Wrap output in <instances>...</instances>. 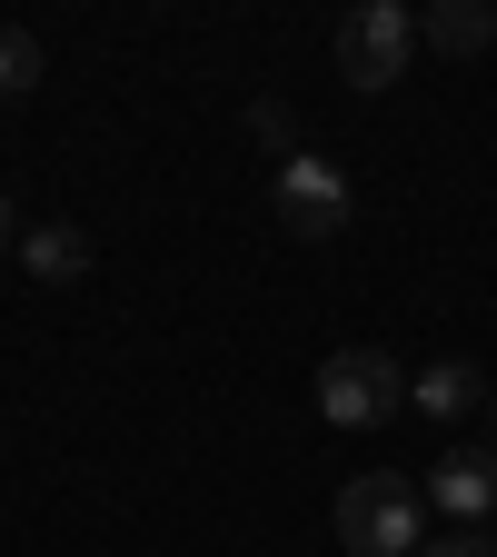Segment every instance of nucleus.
I'll return each instance as SVG.
<instances>
[{"label": "nucleus", "instance_id": "obj_2", "mask_svg": "<svg viewBox=\"0 0 497 557\" xmlns=\"http://www.w3.org/2000/svg\"><path fill=\"white\" fill-rule=\"evenodd\" d=\"M398 408H408V369L388 348H338L319 369V418L328 429H388Z\"/></svg>", "mask_w": 497, "mask_h": 557}, {"label": "nucleus", "instance_id": "obj_5", "mask_svg": "<svg viewBox=\"0 0 497 557\" xmlns=\"http://www.w3.org/2000/svg\"><path fill=\"white\" fill-rule=\"evenodd\" d=\"M418 487H428V508H448L458 528H477V518L497 508V448H448Z\"/></svg>", "mask_w": 497, "mask_h": 557}, {"label": "nucleus", "instance_id": "obj_10", "mask_svg": "<svg viewBox=\"0 0 497 557\" xmlns=\"http://www.w3.org/2000/svg\"><path fill=\"white\" fill-rule=\"evenodd\" d=\"M249 139H259V150H278V160H299V120L278 110V100H249Z\"/></svg>", "mask_w": 497, "mask_h": 557}, {"label": "nucleus", "instance_id": "obj_4", "mask_svg": "<svg viewBox=\"0 0 497 557\" xmlns=\"http://www.w3.org/2000/svg\"><path fill=\"white\" fill-rule=\"evenodd\" d=\"M269 220L289 230V239H338V230H348V180H338V160H319V150L278 160V180H269Z\"/></svg>", "mask_w": 497, "mask_h": 557}, {"label": "nucleus", "instance_id": "obj_8", "mask_svg": "<svg viewBox=\"0 0 497 557\" xmlns=\"http://www.w3.org/2000/svg\"><path fill=\"white\" fill-rule=\"evenodd\" d=\"M21 269L40 278V289H70V278H80V269H90V239H80V230H70V220H40V230L21 239Z\"/></svg>", "mask_w": 497, "mask_h": 557}, {"label": "nucleus", "instance_id": "obj_13", "mask_svg": "<svg viewBox=\"0 0 497 557\" xmlns=\"http://www.w3.org/2000/svg\"><path fill=\"white\" fill-rule=\"evenodd\" d=\"M487 418H497V388H487Z\"/></svg>", "mask_w": 497, "mask_h": 557}, {"label": "nucleus", "instance_id": "obj_6", "mask_svg": "<svg viewBox=\"0 0 497 557\" xmlns=\"http://www.w3.org/2000/svg\"><path fill=\"white\" fill-rule=\"evenodd\" d=\"M418 40L448 50V60H477L497 40V11H487V0H428V11H418Z\"/></svg>", "mask_w": 497, "mask_h": 557}, {"label": "nucleus", "instance_id": "obj_12", "mask_svg": "<svg viewBox=\"0 0 497 557\" xmlns=\"http://www.w3.org/2000/svg\"><path fill=\"white\" fill-rule=\"evenodd\" d=\"M0 249H21V230H11V199H0Z\"/></svg>", "mask_w": 497, "mask_h": 557}, {"label": "nucleus", "instance_id": "obj_3", "mask_svg": "<svg viewBox=\"0 0 497 557\" xmlns=\"http://www.w3.org/2000/svg\"><path fill=\"white\" fill-rule=\"evenodd\" d=\"M418 60V11H398V0H359V11L338 21V81L348 90H398Z\"/></svg>", "mask_w": 497, "mask_h": 557}, {"label": "nucleus", "instance_id": "obj_9", "mask_svg": "<svg viewBox=\"0 0 497 557\" xmlns=\"http://www.w3.org/2000/svg\"><path fill=\"white\" fill-rule=\"evenodd\" d=\"M21 90H40V40L0 30V100H21Z\"/></svg>", "mask_w": 497, "mask_h": 557}, {"label": "nucleus", "instance_id": "obj_11", "mask_svg": "<svg viewBox=\"0 0 497 557\" xmlns=\"http://www.w3.org/2000/svg\"><path fill=\"white\" fill-rule=\"evenodd\" d=\"M418 557H497V537H487V528H448V537H428Z\"/></svg>", "mask_w": 497, "mask_h": 557}, {"label": "nucleus", "instance_id": "obj_1", "mask_svg": "<svg viewBox=\"0 0 497 557\" xmlns=\"http://www.w3.org/2000/svg\"><path fill=\"white\" fill-rule=\"evenodd\" d=\"M338 547L348 557H418L428 547V487L398 478V468H369L338 487Z\"/></svg>", "mask_w": 497, "mask_h": 557}, {"label": "nucleus", "instance_id": "obj_7", "mask_svg": "<svg viewBox=\"0 0 497 557\" xmlns=\"http://www.w3.org/2000/svg\"><path fill=\"white\" fill-rule=\"evenodd\" d=\"M408 398H418V418H468V408H487V379L468 359H428L408 379Z\"/></svg>", "mask_w": 497, "mask_h": 557}]
</instances>
